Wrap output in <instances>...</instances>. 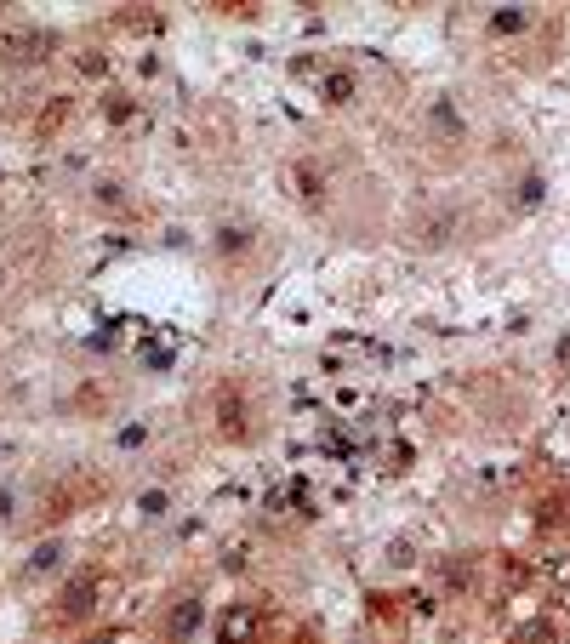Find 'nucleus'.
<instances>
[{"label":"nucleus","mask_w":570,"mask_h":644,"mask_svg":"<svg viewBox=\"0 0 570 644\" xmlns=\"http://www.w3.org/2000/svg\"><path fill=\"white\" fill-rule=\"evenodd\" d=\"M251 633H257V610H245V605H240V610H228V616H223V644H245Z\"/></svg>","instance_id":"obj_1"},{"label":"nucleus","mask_w":570,"mask_h":644,"mask_svg":"<svg viewBox=\"0 0 570 644\" xmlns=\"http://www.w3.org/2000/svg\"><path fill=\"white\" fill-rule=\"evenodd\" d=\"M195 621H200V610H195V605H183V610L172 616V633H188V628H195Z\"/></svg>","instance_id":"obj_2"},{"label":"nucleus","mask_w":570,"mask_h":644,"mask_svg":"<svg viewBox=\"0 0 570 644\" xmlns=\"http://www.w3.org/2000/svg\"><path fill=\"white\" fill-rule=\"evenodd\" d=\"M525 24H531L525 12H502V17H496V29H525Z\"/></svg>","instance_id":"obj_3"}]
</instances>
